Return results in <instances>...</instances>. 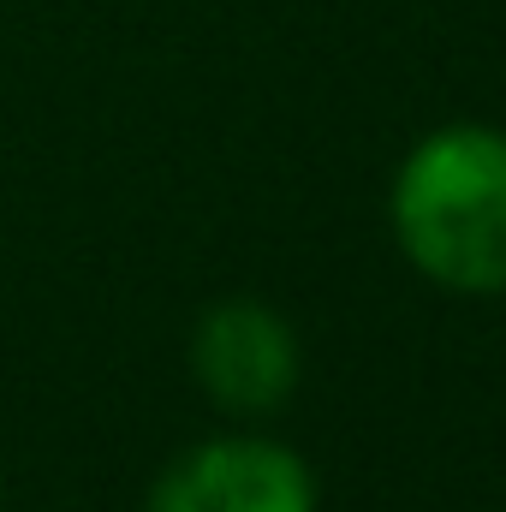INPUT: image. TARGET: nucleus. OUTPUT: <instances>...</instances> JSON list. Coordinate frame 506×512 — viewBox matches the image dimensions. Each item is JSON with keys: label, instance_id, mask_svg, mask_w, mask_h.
Here are the masks:
<instances>
[{"label": "nucleus", "instance_id": "obj_1", "mask_svg": "<svg viewBox=\"0 0 506 512\" xmlns=\"http://www.w3.org/2000/svg\"><path fill=\"white\" fill-rule=\"evenodd\" d=\"M393 245L441 292H506V131L435 126L417 137L387 191Z\"/></svg>", "mask_w": 506, "mask_h": 512}, {"label": "nucleus", "instance_id": "obj_2", "mask_svg": "<svg viewBox=\"0 0 506 512\" xmlns=\"http://www.w3.org/2000/svg\"><path fill=\"white\" fill-rule=\"evenodd\" d=\"M316 471L268 435H221L173 459L143 512H316Z\"/></svg>", "mask_w": 506, "mask_h": 512}, {"label": "nucleus", "instance_id": "obj_3", "mask_svg": "<svg viewBox=\"0 0 506 512\" xmlns=\"http://www.w3.org/2000/svg\"><path fill=\"white\" fill-rule=\"evenodd\" d=\"M304 370L292 322L262 298H221L197 316L191 334V376L197 387L239 417H268L292 399Z\"/></svg>", "mask_w": 506, "mask_h": 512}]
</instances>
